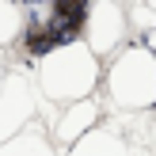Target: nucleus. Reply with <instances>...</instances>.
<instances>
[{
    "mask_svg": "<svg viewBox=\"0 0 156 156\" xmlns=\"http://www.w3.org/2000/svg\"><path fill=\"white\" fill-rule=\"evenodd\" d=\"M34 88L53 107L84 99V95H91L99 88V57L88 50L84 38L53 46L50 53H42L34 61Z\"/></svg>",
    "mask_w": 156,
    "mask_h": 156,
    "instance_id": "f257e3e1",
    "label": "nucleus"
},
{
    "mask_svg": "<svg viewBox=\"0 0 156 156\" xmlns=\"http://www.w3.org/2000/svg\"><path fill=\"white\" fill-rule=\"evenodd\" d=\"M91 0H23V27L15 42L23 46V57L38 61L53 46H65L84 34Z\"/></svg>",
    "mask_w": 156,
    "mask_h": 156,
    "instance_id": "f03ea898",
    "label": "nucleus"
},
{
    "mask_svg": "<svg viewBox=\"0 0 156 156\" xmlns=\"http://www.w3.org/2000/svg\"><path fill=\"white\" fill-rule=\"evenodd\" d=\"M107 99L114 111H149L156 107V50L149 42L118 46V57L107 69Z\"/></svg>",
    "mask_w": 156,
    "mask_h": 156,
    "instance_id": "7ed1b4c3",
    "label": "nucleus"
},
{
    "mask_svg": "<svg viewBox=\"0 0 156 156\" xmlns=\"http://www.w3.org/2000/svg\"><path fill=\"white\" fill-rule=\"evenodd\" d=\"M38 114V88L27 69H8L0 80V141L19 133Z\"/></svg>",
    "mask_w": 156,
    "mask_h": 156,
    "instance_id": "20e7f679",
    "label": "nucleus"
},
{
    "mask_svg": "<svg viewBox=\"0 0 156 156\" xmlns=\"http://www.w3.org/2000/svg\"><path fill=\"white\" fill-rule=\"evenodd\" d=\"M84 42L95 57H107L114 53L122 42L129 38V19H126V8L118 0H91L88 8V23H84Z\"/></svg>",
    "mask_w": 156,
    "mask_h": 156,
    "instance_id": "39448f33",
    "label": "nucleus"
},
{
    "mask_svg": "<svg viewBox=\"0 0 156 156\" xmlns=\"http://www.w3.org/2000/svg\"><path fill=\"white\" fill-rule=\"evenodd\" d=\"M126 118L111 122L129 145V156H156V107L149 111H122Z\"/></svg>",
    "mask_w": 156,
    "mask_h": 156,
    "instance_id": "423d86ee",
    "label": "nucleus"
},
{
    "mask_svg": "<svg viewBox=\"0 0 156 156\" xmlns=\"http://www.w3.org/2000/svg\"><path fill=\"white\" fill-rule=\"evenodd\" d=\"M95 122H99V103H95V95L73 99V103H65V111L53 118V141H57V145H73L76 137L88 133Z\"/></svg>",
    "mask_w": 156,
    "mask_h": 156,
    "instance_id": "0eeeda50",
    "label": "nucleus"
},
{
    "mask_svg": "<svg viewBox=\"0 0 156 156\" xmlns=\"http://www.w3.org/2000/svg\"><path fill=\"white\" fill-rule=\"evenodd\" d=\"M65 149H69L65 156H129V145L122 141V133L114 126H99V122Z\"/></svg>",
    "mask_w": 156,
    "mask_h": 156,
    "instance_id": "6e6552de",
    "label": "nucleus"
},
{
    "mask_svg": "<svg viewBox=\"0 0 156 156\" xmlns=\"http://www.w3.org/2000/svg\"><path fill=\"white\" fill-rule=\"evenodd\" d=\"M0 156H57V149H53L50 133L42 129V122L30 118L19 133H12L8 141H0Z\"/></svg>",
    "mask_w": 156,
    "mask_h": 156,
    "instance_id": "1a4fd4ad",
    "label": "nucleus"
},
{
    "mask_svg": "<svg viewBox=\"0 0 156 156\" xmlns=\"http://www.w3.org/2000/svg\"><path fill=\"white\" fill-rule=\"evenodd\" d=\"M23 27V0H0V50L19 38Z\"/></svg>",
    "mask_w": 156,
    "mask_h": 156,
    "instance_id": "9d476101",
    "label": "nucleus"
},
{
    "mask_svg": "<svg viewBox=\"0 0 156 156\" xmlns=\"http://www.w3.org/2000/svg\"><path fill=\"white\" fill-rule=\"evenodd\" d=\"M126 19L133 23L129 30H145V34H149V30H156V12H152L149 4H145V0H141V4H133V12H129Z\"/></svg>",
    "mask_w": 156,
    "mask_h": 156,
    "instance_id": "9b49d317",
    "label": "nucleus"
},
{
    "mask_svg": "<svg viewBox=\"0 0 156 156\" xmlns=\"http://www.w3.org/2000/svg\"><path fill=\"white\" fill-rule=\"evenodd\" d=\"M4 73H8V69H4V53H0V80H4Z\"/></svg>",
    "mask_w": 156,
    "mask_h": 156,
    "instance_id": "f8f14e48",
    "label": "nucleus"
},
{
    "mask_svg": "<svg viewBox=\"0 0 156 156\" xmlns=\"http://www.w3.org/2000/svg\"><path fill=\"white\" fill-rule=\"evenodd\" d=\"M145 4H149V8H152V12H156V0H145Z\"/></svg>",
    "mask_w": 156,
    "mask_h": 156,
    "instance_id": "ddd939ff",
    "label": "nucleus"
}]
</instances>
